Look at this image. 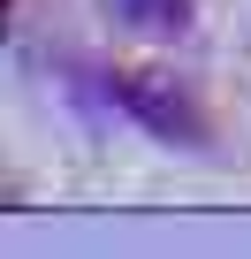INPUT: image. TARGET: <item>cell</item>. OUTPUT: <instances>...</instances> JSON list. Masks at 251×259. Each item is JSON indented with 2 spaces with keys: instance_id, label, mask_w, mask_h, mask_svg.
<instances>
[{
  "instance_id": "cell-1",
  "label": "cell",
  "mask_w": 251,
  "mask_h": 259,
  "mask_svg": "<svg viewBox=\"0 0 251 259\" xmlns=\"http://www.w3.org/2000/svg\"><path fill=\"white\" fill-rule=\"evenodd\" d=\"M107 92H114V107H130L145 130H160V138H198V114L183 107V92H175L168 76H137V69H122V76H107Z\"/></svg>"
},
{
  "instance_id": "cell-2",
  "label": "cell",
  "mask_w": 251,
  "mask_h": 259,
  "mask_svg": "<svg viewBox=\"0 0 251 259\" xmlns=\"http://www.w3.org/2000/svg\"><path fill=\"white\" fill-rule=\"evenodd\" d=\"M107 16L137 38H183L190 31V0H107Z\"/></svg>"
}]
</instances>
